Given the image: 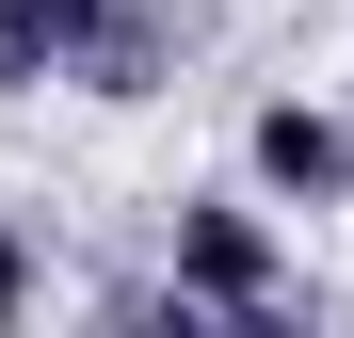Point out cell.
Masks as SVG:
<instances>
[{
  "instance_id": "1",
  "label": "cell",
  "mask_w": 354,
  "mask_h": 338,
  "mask_svg": "<svg viewBox=\"0 0 354 338\" xmlns=\"http://www.w3.org/2000/svg\"><path fill=\"white\" fill-rule=\"evenodd\" d=\"M274 274H290V242H274V209L258 194H177V306H274Z\"/></svg>"
},
{
  "instance_id": "2",
  "label": "cell",
  "mask_w": 354,
  "mask_h": 338,
  "mask_svg": "<svg viewBox=\"0 0 354 338\" xmlns=\"http://www.w3.org/2000/svg\"><path fill=\"white\" fill-rule=\"evenodd\" d=\"M242 178H258V209H354V129L322 97H258L242 113Z\"/></svg>"
},
{
  "instance_id": "3",
  "label": "cell",
  "mask_w": 354,
  "mask_h": 338,
  "mask_svg": "<svg viewBox=\"0 0 354 338\" xmlns=\"http://www.w3.org/2000/svg\"><path fill=\"white\" fill-rule=\"evenodd\" d=\"M113 32V0H0V97L32 81H81V48Z\"/></svg>"
},
{
  "instance_id": "4",
  "label": "cell",
  "mask_w": 354,
  "mask_h": 338,
  "mask_svg": "<svg viewBox=\"0 0 354 338\" xmlns=\"http://www.w3.org/2000/svg\"><path fill=\"white\" fill-rule=\"evenodd\" d=\"M161 65H177V32L145 17V0H113V32L81 48V97H161Z\"/></svg>"
},
{
  "instance_id": "5",
  "label": "cell",
  "mask_w": 354,
  "mask_h": 338,
  "mask_svg": "<svg viewBox=\"0 0 354 338\" xmlns=\"http://www.w3.org/2000/svg\"><path fill=\"white\" fill-rule=\"evenodd\" d=\"M32 290H48V258H32V225H17V209H0V338L32 322Z\"/></svg>"
},
{
  "instance_id": "6",
  "label": "cell",
  "mask_w": 354,
  "mask_h": 338,
  "mask_svg": "<svg viewBox=\"0 0 354 338\" xmlns=\"http://www.w3.org/2000/svg\"><path fill=\"white\" fill-rule=\"evenodd\" d=\"M97 338H209V322H194V306H177V290H161V306H113Z\"/></svg>"
}]
</instances>
